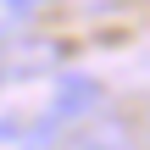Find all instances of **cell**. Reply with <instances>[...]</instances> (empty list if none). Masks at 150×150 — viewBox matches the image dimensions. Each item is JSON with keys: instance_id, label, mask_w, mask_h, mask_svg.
I'll list each match as a JSON object with an SVG mask.
<instances>
[{"instance_id": "cell-1", "label": "cell", "mask_w": 150, "mask_h": 150, "mask_svg": "<svg viewBox=\"0 0 150 150\" xmlns=\"http://www.w3.org/2000/svg\"><path fill=\"white\" fill-rule=\"evenodd\" d=\"M61 150H145V145H139L134 122H122V117L100 111V117H89V122H83V128H78Z\"/></svg>"}, {"instance_id": "cell-2", "label": "cell", "mask_w": 150, "mask_h": 150, "mask_svg": "<svg viewBox=\"0 0 150 150\" xmlns=\"http://www.w3.org/2000/svg\"><path fill=\"white\" fill-rule=\"evenodd\" d=\"M95 100H100V83H95V78H67V83L56 89V100H50V122L83 117V111H89Z\"/></svg>"}, {"instance_id": "cell-3", "label": "cell", "mask_w": 150, "mask_h": 150, "mask_svg": "<svg viewBox=\"0 0 150 150\" xmlns=\"http://www.w3.org/2000/svg\"><path fill=\"white\" fill-rule=\"evenodd\" d=\"M0 6H6V11H11V17H28V11H39V6H45V0H0Z\"/></svg>"}, {"instance_id": "cell-4", "label": "cell", "mask_w": 150, "mask_h": 150, "mask_svg": "<svg viewBox=\"0 0 150 150\" xmlns=\"http://www.w3.org/2000/svg\"><path fill=\"white\" fill-rule=\"evenodd\" d=\"M145 145H150V122H145Z\"/></svg>"}, {"instance_id": "cell-5", "label": "cell", "mask_w": 150, "mask_h": 150, "mask_svg": "<svg viewBox=\"0 0 150 150\" xmlns=\"http://www.w3.org/2000/svg\"><path fill=\"white\" fill-rule=\"evenodd\" d=\"M0 72H6V67H0Z\"/></svg>"}]
</instances>
